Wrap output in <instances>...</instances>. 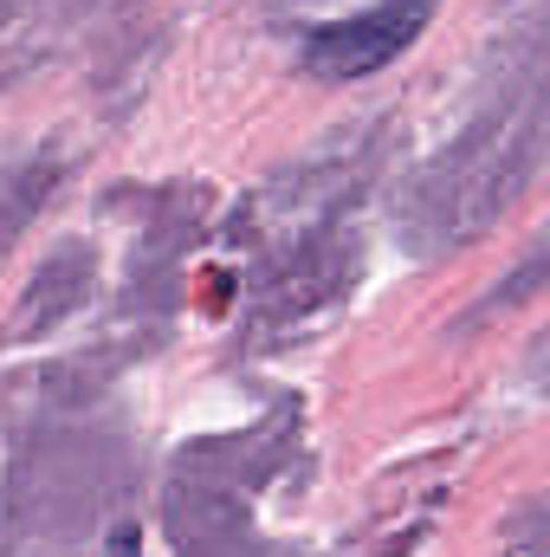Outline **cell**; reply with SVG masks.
<instances>
[{
    "label": "cell",
    "mask_w": 550,
    "mask_h": 557,
    "mask_svg": "<svg viewBox=\"0 0 550 557\" xmlns=\"http://www.w3.org/2000/svg\"><path fill=\"white\" fill-rule=\"evenodd\" d=\"M414 7H389V13H370V20H343V26H330V33H317L311 39V72H330V78H363V72H376L383 59H396L402 46L414 39Z\"/></svg>",
    "instance_id": "cell-1"
}]
</instances>
